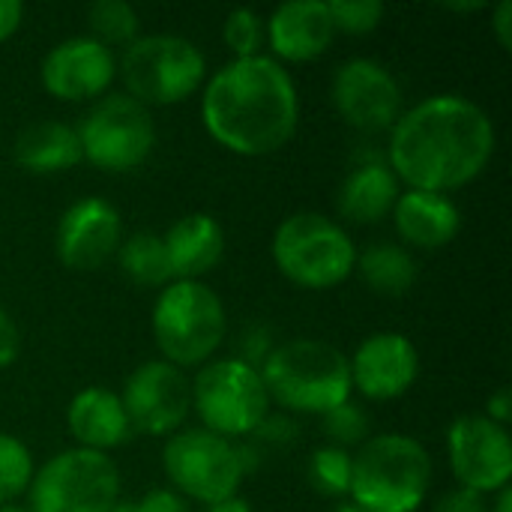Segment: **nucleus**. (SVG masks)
Here are the masks:
<instances>
[{
  "label": "nucleus",
  "mask_w": 512,
  "mask_h": 512,
  "mask_svg": "<svg viewBox=\"0 0 512 512\" xmlns=\"http://www.w3.org/2000/svg\"><path fill=\"white\" fill-rule=\"evenodd\" d=\"M495 141V123L477 102L441 93L417 102L396 120L387 165L411 189L447 195L489 168Z\"/></svg>",
  "instance_id": "nucleus-1"
},
{
  "label": "nucleus",
  "mask_w": 512,
  "mask_h": 512,
  "mask_svg": "<svg viewBox=\"0 0 512 512\" xmlns=\"http://www.w3.org/2000/svg\"><path fill=\"white\" fill-rule=\"evenodd\" d=\"M309 486L324 498H345L351 492V456L339 447H321L309 459Z\"/></svg>",
  "instance_id": "nucleus-27"
},
{
  "label": "nucleus",
  "mask_w": 512,
  "mask_h": 512,
  "mask_svg": "<svg viewBox=\"0 0 512 512\" xmlns=\"http://www.w3.org/2000/svg\"><path fill=\"white\" fill-rule=\"evenodd\" d=\"M333 512H363V510H360L357 504H339Z\"/></svg>",
  "instance_id": "nucleus-41"
},
{
  "label": "nucleus",
  "mask_w": 512,
  "mask_h": 512,
  "mask_svg": "<svg viewBox=\"0 0 512 512\" xmlns=\"http://www.w3.org/2000/svg\"><path fill=\"white\" fill-rule=\"evenodd\" d=\"M327 12H330L336 33L363 36L381 24L387 9L381 0H333V3H327Z\"/></svg>",
  "instance_id": "nucleus-30"
},
{
  "label": "nucleus",
  "mask_w": 512,
  "mask_h": 512,
  "mask_svg": "<svg viewBox=\"0 0 512 512\" xmlns=\"http://www.w3.org/2000/svg\"><path fill=\"white\" fill-rule=\"evenodd\" d=\"M267 42L279 60L309 63L318 60L336 39V27L330 21L327 3L321 0H294L282 3L264 21Z\"/></svg>",
  "instance_id": "nucleus-18"
},
{
  "label": "nucleus",
  "mask_w": 512,
  "mask_h": 512,
  "mask_svg": "<svg viewBox=\"0 0 512 512\" xmlns=\"http://www.w3.org/2000/svg\"><path fill=\"white\" fill-rule=\"evenodd\" d=\"M393 222L399 237L417 249H441L462 228V216L453 198L423 189H408L399 195L393 207Z\"/></svg>",
  "instance_id": "nucleus-21"
},
{
  "label": "nucleus",
  "mask_w": 512,
  "mask_h": 512,
  "mask_svg": "<svg viewBox=\"0 0 512 512\" xmlns=\"http://www.w3.org/2000/svg\"><path fill=\"white\" fill-rule=\"evenodd\" d=\"M447 453L459 489L480 495H498L510 486L512 441L510 432L489 417H459L447 432Z\"/></svg>",
  "instance_id": "nucleus-13"
},
{
  "label": "nucleus",
  "mask_w": 512,
  "mask_h": 512,
  "mask_svg": "<svg viewBox=\"0 0 512 512\" xmlns=\"http://www.w3.org/2000/svg\"><path fill=\"white\" fill-rule=\"evenodd\" d=\"M432 483L429 450L408 435H375L351 456V504L363 512H417Z\"/></svg>",
  "instance_id": "nucleus-4"
},
{
  "label": "nucleus",
  "mask_w": 512,
  "mask_h": 512,
  "mask_svg": "<svg viewBox=\"0 0 512 512\" xmlns=\"http://www.w3.org/2000/svg\"><path fill=\"white\" fill-rule=\"evenodd\" d=\"M81 156L111 174L141 168L156 144L150 111L126 93L102 96L78 123Z\"/></svg>",
  "instance_id": "nucleus-11"
},
{
  "label": "nucleus",
  "mask_w": 512,
  "mask_h": 512,
  "mask_svg": "<svg viewBox=\"0 0 512 512\" xmlns=\"http://www.w3.org/2000/svg\"><path fill=\"white\" fill-rule=\"evenodd\" d=\"M489 512H512V489H501L498 492V498H495V504H492V510Z\"/></svg>",
  "instance_id": "nucleus-39"
},
{
  "label": "nucleus",
  "mask_w": 512,
  "mask_h": 512,
  "mask_svg": "<svg viewBox=\"0 0 512 512\" xmlns=\"http://www.w3.org/2000/svg\"><path fill=\"white\" fill-rule=\"evenodd\" d=\"M174 282H201L225 255V231L207 213L177 219L162 237Z\"/></svg>",
  "instance_id": "nucleus-19"
},
{
  "label": "nucleus",
  "mask_w": 512,
  "mask_h": 512,
  "mask_svg": "<svg viewBox=\"0 0 512 512\" xmlns=\"http://www.w3.org/2000/svg\"><path fill=\"white\" fill-rule=\"evenodd\" d=\"M512 408V396L510 390L504 387V390H498L495 396H489V405H486V414L483 417H489L492 423H498V426H504L507 429V420H510V411Z\"/></svg>",
  "instance_id": "nucleus-37"
},
{
  "label": "nucleus",
  "mask_w": 512,
  "mask_h": 512,
  "mask_svg": "<svg viewBox=\"0 0 512 512\" xmlns=\"http://www.w3.org/2000/svg\"><path fill=\"white\" fill-rule=\"evenodd\" d=\"M207 512H252V507H249L240 495H234V498H225V501H219V504H210Z\"/></svg>",
  "instance_id": "nucleus-38"
},
{
  "label": "nucleus",
  "mask_w": 512,
  "mask_h": 512,
  "mask_svg": "<svg viewBox=\"0 0 512 512\" xmlns=\"http://www.w3.org/2000/svg\"><path fill=\"white\" fill-rule=\"evenodd\" d=\"M351 387L372 399L390 402L405 396L420 375V354L414 342L402 333H375L348 360Z\"/></svg>",
  "instance_id": "nucleus-17"
},
{
  "label": "nucleus",
  "mask_w": 512,
  "mask_h": 512,
  "mask_svg": "<svg viewBox=\"0 0 512 512\" xmlns=\"http://www.w3.org/2000/svg\"><path fill=\"white\" fill-rule=\"evenodd\" d=\"M24 18V6L18 0H0V42H6Z\"/></svg>",
  "instance_id": "nucleus-36"
},
{
  "label": "nucleus",
  "mask_w": 512,
  "mask_h": 512,
  "mask_svg": "<svg viewBox=\"0 0 512 512\" xmlns=\"http://www.w3.org/2000/svg\"><path fill=\"white\" fill-rule=\"evenodd\" d=\"M339 117L360 132L393 129L402 117V87L378 60L354 57L342 63L330 87Z\"/></svg>",
  "instance_id": "nucleus-14"
},
{
  "label": "nucleus",
  "mask_w": 512,
  "mask_h": 512,
  "mask_svg": "<svg viewBox=\"0 0 512 512\" xmlns=\"http://www.w3.org/2000/svg\"><path fill=\"white\" fill-rule=\"evenodd\" d=\"M273 261L279 273L306 291L342 285L357 264V249L342 225L303 210L288 216L273 234Z\"/></svg>",
  "instance_id": "nucleus-6"
},
{
  "label": "nucleus",
  "mask_w": 512,
  "mask_h": 512,
  "mask_svg": "<svg viewBox=\"0 0 512 512\" xmlns=\"http://www.w3.org/2000/svg\"><path fill=\"white\" fill-rule=\"evenodd\" d=\"M18 351H21V333L9 318V312L0 309V369H9L18 360Z\"/></svg>",
  "instance_id": "nucleus-34"
},
{
  "label": "nucleus",
  "mask_w": 512,
  "mask_h": 512,
  "mask_svg": "<svg viewBox=\"0 0 512 512\" xmlns=\"http://www.w3.org/2000/svg\"><path fill=\"white\" fill-rule=\"evenodd\" d=\"M30 512H108L120 501V474L105 453L66 450L30 480Z\"/></svg>",
  "instance_id": "nucleus-9"
},
{
  "label": "nucleus",
  "mask_w": 512,
  "mask_h": 512,
  "mask_svg": "<svg viewBox=\"0 0 512 512\" xmlns=\"http://www.w3.org/2000/svg\"><path fill=\"white\" fill-rule=\"evenodd\" d=\"M399 177L387 162H360L339 186V213L360 225H375L387 219L399 201Z\"/></svg>",
  "instance_id": "nucleus-22"
},
{
  "label": "nucleus",
  "mask_w": 512,
  "mask_h": 512,
  "mask_svg": "<svg viewBox=\"0 0 512 512\" xmlns=\"http://www.w3.org/2000/svg\"><path fill=\"white\" fill-rule=\"evenodd\" d=\"M270 402L294 414H327L351 399L348 357L318 339H291L258 366Z\"/></svg>",
  "instance_id": "nucleus-3"
},
{
  "label": "nucleus",
  "mask_w": 512,
  "mask_h": 512,
  "mask_svg": "<svg viewBox=\"0 0 512 512\" xmlns=\"http://www.w3.org/2000/svg\"><path fill=\"white\" fill-rule=\"evenodd\" d=\"M222 39L225 45L237 54V60L243 57H258L261 54V45L267 39L264 33V21L258 12L252 9H234L225 24H222Z\"/></svg>",
  "instance_id": "nucleus-31"
},
{
  "label": "nucleus",
  "mask_w": 512,
  "mask_h": 512,
  "mask_svg": "<svg viewBox=\"0 0 512 512\" xmlns=\"http://www.w3.org/2000/svg\"><path fill=\"white\" fill-rule=\"evenodd\" d=\"M90 39L108 45H129L138 39V12L126 0H96L87 9Z\"/></svg>",
  "instance_id": "nucleus-26"
},
{
  "label": "nucleus",
  "mask_w": 512,
  "mask_h": 512,
  "mask_svg": "<svg viewBox=\"0 0 512 512\" xmlns=\"http://www.w3.org/2000/svg\"><path fill=\"white\" fill-rule=\"evenodd\" d=\"M108 512H135V507H132V504H123V501H117V504H114V507H111Z\"/></svg>",
  "instance_id": "nucleus-40"
},
{
  "label": "nucleus",
  "mask_w": 512,
  "mask_h": 512,
  "mask_svg": "<svg viewBox=\"0 0 512 512\" xmlns=\"http://www.w3.org/2000/svg\"><path fill=\"white\" fill-rule=\"evenodd\" d=\"M120 237L123 222L117 207L105 198H81L60 216L54 249L63 267L90 273L120 249Z\"/></svg>",
  "instance_id": "nucleus-15"
},
{
  "label": "nucleus",
  "mask_w": 512,
  "mask_h": 512,
  "mask_svg": "<svg viewBox=\"0 0 512 512\" xmlns=\"http://www.w3.org/2000/svg\"><path fill=\"white\" fill-rule=\"evenodd\" d=\"M492 30L504 51L512 48V0H501L492 12Z\"/></svg>",
  "instance_id": "nucleus-35"
},
{
  "label": "nucleus",
  "mask_w": 512,
  "mask_h": 512,
  "mask_svg": "<svg viewBox=\"0 0 512 512\" xmlns=\"http://www.w3.org/2000/svg\"><path fill=\"white\" fill-rule=\"evenodd\" d=\"M354 270H360L363 282L384 297H402L417 282L414 258L402 246H390V243H378L360 252Z\"/></svg>",
  "instance_id": "nucleus-24"
},
{
  "label": "nucleus",
  "mask_w": 512,
  "mask_h": 512,
  "mask_svg": "<svg viewBox=\"0 0 512 512\" xmlns=\"http://www.w3.org/2000/svg\"><path fill=\"white\" fill-rule=\"evenodd\" d=\"M321 423H324V435L333 441V447L339 450H348L354 444H363L366 435H369V417L366 411L357 405V402H342L336 405L333 411L321 414Z\"/></svg>",
  "instance_id": "nucleus-29"
},
{
  "label": "nucleus",
  "mask_w": 512,
  "mask_h": 512,
  "mask_svg": "<svg viewBox=\"0 0 512 512\" xmlns=\"http://www.w3.org/2000/svg\"><path fill=\"white\" fill-rule=\"evenodd\" d=\"M192 408L207 432L234 441L258 432L270 417V396L255 366L228 357L201 366L192 381Z\"/></svg>",
  "instance_id": "nucleus-8"
},
{
  "label": "nucleus",
  "mask_w": 512,
  "mask_h": 512,
  "mask_svg": "<svg viewBox=\"0 0 512 512\" xmlns=\"http://www.w3.org/2000/svg\"><path fill=\"white\" fill-rule=\"evenodd\" d=\"M132 507L135 512H189V504L171 489H153Z\"/></svg>",
  "instance_id": "nucleus-33"
},
{
  "label": "nucleus",
  "mask_w": 512,
  "mask_h": 512,
  "mask_svg": "<svg viewBox=\"0 0 512 512\" xmlns=\"http://www.w3.org/2000/svg\"><path fill=\"white\" fill-rule=\"evenodd\" d=\"M132 432L141 435H174L192 408V384L183 369L165 360L141 363L123 384L120 393Z\"/></svg>",
  "instance_id": "nucleus-12"
},
{
  "label": "nucleus",
  "mask_w": 512,
  "mask_h": 512,
  "mask_svg": "<svg viewBox=\"0 0 512 512\" xmlns=\"http://www.w3.org/2000/svg\"><path fill=\"white\" fill-rule=\"evenodd\" d=\"M162 468L183 501L192 498L207 507L234 498L246 474L240 447L207 429L171 435L162 450Z\"/></svg>",
  "instance_id": "nucleus-10"
},
{
  "label": "nucleus",
  "mask_w": 512,
  "mask_h": 512,
  "mask_svg": "<svg viewBox=\"0 0 512 512\" xmlns=\"http://www.w3.org/2000/svg\"><path fill=\"white\" fill-rule=\"evenodd\" d=\"M435 512H489V504H486V495H480V492L453 489L435 504Z\"/></svg>",
  "instance_id": "nucleus-32"
},
{
  "label": "nucleus",
  "mask_w": 512,
  "mask_h": 512,
  "mask_svg": "<svg viewBox=\"0 0 512 512\" xmlns=\"http://www.w3.org/2000/svg\"><path fill=\"white\" fill-rule=\"evenodd\" d=\"M201 120L225 150L249 159L270 156L297 132L300 99L294 78L273 57H234L207 81Z\"/></svg>",
  "instance_id": "nucleus-2"
},
{
  "label": "nucleus",
  "mask_w": 512,
  "mask_h": 512,
  "mask_svg": "<svg viewBox=\"0 0 512 512\" xmlns=\"http://www.w3.org/2000/svg\"><path fill=\"white\" fill-rule=\"evenodd\" d=\"M66 426L78 441V447L93 453H108L114 447H123L132 435L120 396L105 387H87L75 393L66 411Z\"/></svg>",
  "instance_id": "nucleus-20"
},
{
  "label": "nucleus",
  "mask_w": 512,
  "mask_h": 512,
  "mask_svg": "<svg viewBox=\"0 0 512 512\" xmlns=\"http://www.w3.org/2000/svg\"><path fill=\"white\" fill-rule=\"evenodd\" d=\"M30 480H33L30 450L18 438L0 432V507L12 504L21 492H27Z\"/></svg>",
  "instance_id": "nucleus-28"
},
{
  "label": "nucleus",
  "mask_w": 512,
  "mask_h": 512,
  "mask_svg": "<svg viewBox=\"0 0 512 512\" xmlns=\"http://www.w3.org/2000/svg\"><path fill=\"white\" fill-rule=\"evenodd\" d=\"M126 96L147 105H177L198 93L207 78L204 54L183 36L156 33L126 45L117 66Z\"/></svg>",
  "instance_id": "nucleus-7"
},
{
  "label": "nucleus",
  "mask_w": 512,
  "mask_h": 512,
  "mask_svg": "<svg viewBox=\"0 0 512 512\" xmlns=\"http://www.w3.org/2000/svg\"><path fill=\"white\" fill-rule=\"evenodd\" d=\"M81 159L78 132L57 120H39L15 138V162L30 174H60Z\"/></svg>",
  "instance_id": "nucleus-23"
},
{
  "label": "nucleus",
  "mask_w": 512,
  "mask_h": 512,
  "mask_svg": "<svg viewBox=\"0 0 512 512\" xmlns=\"http://www.w3.org/2000/svg\"><path fill=\"white\" fill-rule=\"evenodd\" d=\"M225 330V306L204 282H171L153 306L156 348L177 369L210 363L225 342Z\"/></svg>",
  "instance_id": "nucleus-5"
},
{
  "label": "nucleus",
  "mask_w": 512,
  "mask_h": 512,
  "mask_svg": "<svg viewBox=\"0 0 512 512\" xmlns=\"http://www.w3.org/2000/svg\"><path fill=\"white\" fill-rule=\"evenodd\" d=\"M0 512H30V510H24V507H15V504H3V507H0Z\"/></svg>",
  "instance_id": "nucleus-42"
},
{
  "label": "nucleus",
  "mask_w": 512,
  "mask_h": 512,
  "mask_svg": "<svg viewBox=\"0 0 512 512\" xmlns=\"http://www.w3.org/2000/svg\"><path fill=\"white\" fill-rule=\"evenodd\" d=\"M117 264H120V273L138 288H165L174 282L165 243L159 234H150V231H138L129 240H120Z\"/></svg>",
  "instance_id": "nucleus-25"
},
{
  "label": "nucleus",
  "mask_w": 512,
  "mask_h": 512,
  "mask_svg": "<svg viewBox=\"0 0 512 512\" xmlns=\"http://www.w3.org/2000/svg\"><path fill=\"white\" fill-rule=\"evenodd\" d=\"M42 87L63 102H84L102 96L114 75H117V60L111 48L90 36H72L54 45L45 60H42Z\"/></svg>",
  "instance_id": "nucleus-16"
}]
</instances>
